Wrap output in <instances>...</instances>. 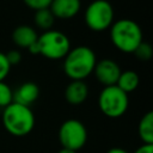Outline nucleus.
<instances>
[{"label":"nucleus","mask_w":153,"mask_h":153,"mask_svg":"<svg viewBox=\"0 0 153 153\" xmlns=\"http://www.w3.org/2000/svg\"><path fill=\"white\" fill-rule=\"evenodd\" d=\"M97 59L94 51L86 45L71 49L63 57V72L71 80H85L93 73Z\"/></svg>","instance_id":"obj_1"},{"label":"nucleus","mask_w":153,"mask_h":153,"mask_svg":"<svg viewBox=\"0 0 153 153\" xmlns=\"http://www.w3.org/2000/svg\"><path fill=\"white\" fill-rule=\"evenodd\" d=\"M110 41L120 51L131 54L143 41L142 30L131 19H118L110 26Z\"/></svg>","instance_id":"obj_2"},{"label":"nucleus","mask_w":153,"mask_h":153,"mask_svg":"<svg viewBox=\"0 0 153 153\" xmlns=\"http://www.w3.org/2000/svg\"><path fill=\"white\" fill-rule=\"evenodd\" d=\"M2 126L7 133L13 136H25L35 127V115L30 106L12 102L4 108Z\"/></svg>","instance_id":"obj_3"},{"label":"nucleus","mask_w":153,"mask_h":153,"mask_svg":"<svg viewBox=\"0 0 153 153\" xmlns=\"http://www.w3.org/2000/svg\"><path fill=\"white\" fill-rule=\"evenodd\" d=\"M37 47L38 55L49 60H60L71 50V41L62 31L48 30L38 36Z\"/></svg>","instance_id":"obj_4"},{"label":"nucleus","mask_w":153,"mask_h":153,"mask_svg":"<svg viewBox=\"0 0 153 153\" xmlns=\"http://www.w3.org/2000/svg\"><path fill=\"white\" fill-rule=\"evenodd\" d=\"M129 105V98L116 85L105 86L99 93L98 106L103 115L110 118H117L126 114Z\"/></svg>","instance_id":"obj_5"},{"label":"nucleus","mask_w":153,"mask_h":153,"mask_svg":"<svg viewBox=\"0 0 153 153\" xmlns=\"http://www.w3.org/2000/svg\"><path fill=\"white\" fill-rule=\"evenodd\" d=\"M115 11L108 0H93L88 4L84 13L86 26L96 32L110 29L114 23Z\"/></svg>","instance_id":"obj_6"},{"label":"nucleus","mask_w":153,"mask_h":153,"mask_svg":"<svg viewBox=\"0 0 153 153\" xmlns=\"http://www.w3.org/2000/svg\"><path fill=\"white\" fill-rule=\"evenodd\" d=\"M59 140L62 148L78 152L87 141V129L79 120H66L59 129Z\"/></svg>","instance_id":"obj_7"},{"label":"nucleus","mask_w":153,"mask_h":153,"mask_svg":"<svg viewBox=\"0 0 153 153\" xmlns=\"http://www.w3.org/2000/svg\"><path fill=\"white\" fill-rule=\"evenodd\" d=\"M121 72L122 71H121L118 63L112 59H102V60L97 61L94 69H93V74L96 76V79L104 87L116 85Z\"/></svg>","instance_id":"obj_8"},{"label":"nucleus","mask_w":153,"mask_h":153,"mask_svg":"<svg viewBox=\"0 0 153 153\" xmlns=\"http://www.w3.org/2000/svg\"><path fill=\"white\" fill-rule=\"evenodd\" d=\"M80 8V0H53L49 6V10L55 19H71L79 13Z\"/></svg>","instance_id":"obj_9"},{"label":"nucleus","mask_w":153,"mask_h":153,"mask_svg":"<svg viewBox=\"0 0 153 153\" xmlns=\"http://www.w3.org/2000/svg\"><path fill=\"white\" fill-rule=\"evenodd\" d=\"M39 97V87L33 81H25L13 91V102L30 106Z\"/></svg>","instance_id":"obj_10"},{"label":"nucleus","mask_w":153,"mask_h":153,"mask_svg":"<svg viewBox=\"0 0 153 153\" xmlns=\"http://www.w3.org/2000/svg\"><path fill=\"white\" fill-rule=\"evenodd\" d=\"M88 97V86L84 80H72L65 88V99L72 105L82 104Z\"/></svg>","instance_id":"obj_11"},{"label":"nucleus","mask_w":153,"mask_h":153,"mask_svg":"<svg viewBox=\"0 0 153 153\" xmlns=\"http://www.w3.org/2000/svg\"><path fill=\"white\" fill-rule=\"evenodd\" d=\"M37 31L29 25H19L12 32V41L18 48L27 49L30 45L37 42Z\"/></svg>","instance_id":"obj_12"},{"label":"nucleus","mask_w":153,"mask_h":153,"mask_svg":"<svg viewBox=\"0 0 153 153\" xmlns=\"http://www.w3.org/2000/svg\"><path fill=\"white\" fill-rule=\"evenodd\" d=\"M137 134L142 143L153 145V112H146L137 126Z\"/></svg>","instance_id":"obj_13"},{"label":"nucleus","mask_w":153,"mask_h":153,"mask_svg":"<svg viewBox=\"0 0 153 153\" xmlns=\"http://www.w3.org/2000/svg\"><path fill=\"white\" fill-rule=\"evenodd\" d=\"M139 82H140V78H139L137 73L135 71L127 69V71L121 72L118 80L116 82V86L120 87L123 92H126L128 94L130 92H134L137 88Z\"/></svg>","instance_id":"obj_14"},{"label":"nucleus","mask_w":153,"mask_h":153,"mask_svg":"<svg viewBox=\"0 0 153 153\" xmlns=\"http://www.w3.org/2000/svg\"><path fill=\"white\" fill-rule=\"evenodd\" d=\"M54 22H55V17L53 16V13L50 12L49 8H43V10L35 11L33 23L38 29H41L43 31L51 30V27L54 25Z\"/></svg>","instance_id":"obj_15"},{"label":"nucleus","mask_w":153,"mask_h":153,"mask_svg":"<svg viewBox=\"0 0 153 153\" xmlns=\"http://www.w3.org/2000/svg\"><path fill=\"white\" fill-rule=\"evenodd\" d=\"M133 54L136 56L137 60H140L142 62L143 61H148L152 57V55H153V48H152V45L148 42L142 41L136 47V49L133 51Z\"/></svg>","instance_id":"obj_16"},{"label":"nucleus","mask_w":153,"mask_h":153,"mask_svg":"<svg viewBox=\"0 0 153 153\" xmlns=\"http://www.w3.org/2000/svg\"><path fill=\"white\" fill-rule=\"evenodd\" d=\"M13 102V91L4 81H0V108H6Z\"/></svg>","instance_id":"obj_17"},{"label":"nucleus","mask_w":153,"mask_h":153,"mask_svg":"<svg viewBox=\"0 0 153 153\" xmlns=\"http://www.w3.org/2000/svg\"><path fill=\"white\" fill-rule=\"evenodd\" d=\"M23 1L29 8L33 11H38L43 8H49L53 0H23Z\"/></svg>","instance_id":"obj_18"},{"label":"nucleus","mask_w":153,"mask_h":153,"mask_svg":"<svg viewBox=\"0 0 153 153\" xmlns=\"http://www.w3.org/2000/svg\"><path fill=\"white\" fill-rule=\"evenodd\" d=\"M10 71H11V65L7 61L5 53L0 51V81H4L7 78V75L10 74Z\"/></svg>","instance_id":"obj_19"},{"label":"nucleus","mask_w":153,"mask_h":153,"mask_svg":"<svg viewBox=\"0 0 153 153\" xmlns=\"http://www.w3.org/2000/svg\"><path fill=\"white\" fill-rule=\"evenodd\" d=\"M5 56L8 61V63L11 65V67L20 63V61H22V54L17 49H13V50H10V51L5 53Z\"/></svg>","instance_id":"obj_20"},{"label":"nucleus","mask_w":153,"mask_h":153,"mask_svg":"<svg viewBox=\"0 0 153 153\" xmlns=\"http://www.w3.org/2000/svg\"><path fill=\"white\" fill-rule=\"evenodd\" d=\"M134 153H153V145H148V143H142L141 146H139Z\"/></svg>","instance_id":"obj_21"},{"label":"nucleus","mask_w":153,"mask_h":153,"mask_svg":"<svg viewBox=\"0 0 153 153\" xmlns=\"http://www.w3.org/2000/svg\"><path fill=\"white\" fill-rule=\"evenodd\" d=\"M106 153H128L126 149H123V148H121V147H112V148H110Z\"/></svg>","instance_id":"obj_22"},{"label":"nucleus","mask_w":153,"mask_h":153,"mask_svg":"<svg viewBox=\"0 0 153 153\" xmlns=\"http://www.w3.org/2000/svg\"><path fill=\"white\" fill-rule=\"evenodd\" d=\"M57 153H76L75 151H72V149H68V148H61Z\"/></svg>","instance_id":"obj_23"}]
</instances>
